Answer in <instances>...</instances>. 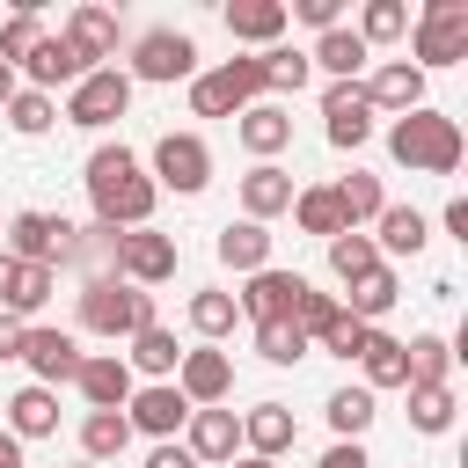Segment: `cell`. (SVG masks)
I'll use <instances>...</instances> for the list:
<instances>
[{
	"instance_id": "1",
	"label": "cell",
	"mask_w": 468,
	"mask_h": 468,
	"mask_svg": "<svg viewBox=\"0 0 468 468\" xmlns=\"http://www.w3.org/2000/svg\"><path fill=\"white\" fill-rule=\"evenodd\" d=\"M88 205H95V219L102 227H117V234H132V227H154V205H161V190H154V176H146V161L117 139V146H95L88 154Z\"/></svg>"
},
{
	"instance_id": "2",
	"label": "cell",
	"mask_w": 468,
	"mask_h": 468,
	"mask_svg": "<svg viewBox=\"0 0 468 468\" xmlns=\"http://www.w3.org/2000/svg\"><path fill=\"white\" fill-rule=\"evenodd\" d=\"M388 154H395L410 176H453V168H461V124L424 102V110H410V117L388 124Z\"/></svg>"
},
{
	"instance_id": "3",
	"label": "cell",
	"mask_w": 468,
	"mask_h": 468,
	"mask_svg": "<svg viewBox=\"0 0 468 468\" xmlns=\"http://www.w3.org/2000/svg\"><path fill=\"white\" fill-rule=\"evenodd\" d=\"M146 322H161V307H154V292H139V285H124V278H80V329L88 336H139Z\"/></svg>"
},
{
	"instance_id": "4",
	"label": "cell",
	"mask_w": 468,
	"mask_h": 468,
	"mask_svg": "<svg viewBox=\"0 0 468 468\" xmlns=\"http://www.w3.org/2000/svg\"><path fill=\"white\" fill-rule=\"evenodd\" d=\"M468 58V0H424V15L410 22V66L439 73Z\"/></svg>"
},
{
	"instance_id": "5",
	"label": "cell",
	"mask_w": 468,
	"mask_h": 468,
	"mask_svg": "<svg viewBox=\"0 0 468 468\" xmlns=\"http://www.w3.org/2000/svg\"><path fill=\"white\" fill-rule=\"evenodd\" d=\"M249 102H263L256 51H249V58H219V66L190 73V110H197V117H241Z\"/></svg>"
},
{
	"instance_id": "6",
	"label": "cell",
	"mask_w": 468,
	"mask_h": 468,
	"mask_svg": "<svg viewBox=\"0 0 468 468\" xmlns=\"http://www.w3.org/2000/svg\"><path fill=\"white\" fill-rule=\"evenodd\" d=\"M132 110V73L124 66H95V73H80L73 88H66V124H80V132H102V124H117Z\"/></svg>"
},
{
	"instance_id": "7",
	"label": "cell",
	"mask_w": 468,
	"mask_h": 468,
	"mask_svg": "<svg viewBox=\"0 0 468 468\" xmlns=\"http://www.w3.org/2000/svg\"><path fill=\"white\" fill-rule=\"evenodd\" d=\"M146 168H154V190L197 197V190L212 183V146H205L197 132H161V139H154V154H146Z\"/></svg>"
},
{
	"instance_id": "8",
	"label": "cell",
	"mask_w": 468,
	"mask_h": 468,
	"mask_svg": "<svg viewBox=\"0 0 468 468\" xmlns=\"http://www.w3.org/2000/svg\"><path fill=\"white\" fill-rule=\"evenodd\" d=\"M0 249H7L15 263H51V271H66L73 219H58V212H7V227H0Z\"/></svg>"
},
{
	"instance_id": "9",
	"label": "cell",
	"mask_w": 468,
	"mask_h": 468,
	"mask_svg": "<svg viewBox=\"0 0 468 468\" xmlns=\"http://www.w3.org/2000/svg\"><path fill=\"white\" fill-rule=\"evenodd\" d=\"M176 263H183V256H176V234H161V227H132V234H117V263H110V278L154 292V285L176 278Z\"/></svg>"
},
{
	"instance_id": "10",
	"label": "cell",
	"mask_w": 468,
	"mask_h": 468,
	"mask_svg": "<svg viewBox=\"0 0 468 468\" xmlns=\"http://www.w3.org/2000/svg\"><path fill=\"white\" fill-rule=\"evenodd\" d=\"M132 88L146 80V88H168V80H190L197 73V44L183 37V29H139V44H132Z\"/></svg>"
},
{
	"instance_id": "11",
	"label": "cell",
	"mask_w": 468,
	"mask_h": 468,
	"mask_svg": "<svg viewBox=\"0 0 468 468\" xmlns=\"http://www.w3.org/2000/svg\"><path fill=\"white\" fill-rule=\"evenodd\" d=\"M322 117H329V124H322L329 146H336V154H358V146L373 139V117H380V110L366 102V80H329V88H322Z\"/></svg>"
},
{
	"instance_id": "12",
	"label": "cell",
	"mask_w": 468,
	"mask_h": 468,
	"mask_svg": "<svg viewBox=\"0 0 468 468\" xmlns=\"http://www.w3.org/2000/svg\"><path fill=\"white\" fill-rule=\"evenodd\" d=\"M176 395H183L190 410H219V402L234 395V358L212 351V344L183 351V366H176Z\"/></svg>"
},
{
	"instance_id": "13",
	"label": "cell",
	"mask_w": 468,
	"mask_h": 468,
	"mask_svg": "<svg viewBox=\"0 0 468 468\" xmlns=\"http://www.w3.org/2000/svg\"><path fill=\"white\" fill-rule=\"evenodd\" d=\"M124 424H132V439L146 431V439L161 446V439H176V431L190 424V402L176 395V380H146V388H132V402H124Z\"/></svg>"
},
{
	"instance_id": "14",
	"label": "cell",
	"mask_w": 468,
	"mask_h": 468,
	"mask_svg": "<svg viewBox=\"0 0 468 468\" xmlns=\"http://www.w3.org/2000/svg\"><path fill=\"white\" fill-rule=\"evenodd\" d=\"M80 358H88V351H80V336H73V329H37V322H29V336H22V366L37 373V388L73 380V373H80Z\"/></svg>"
},
{
	"instance_id": "15",
	"label": "cell",
	"mask_w": 468,
	"mask_h": 468,
	"mask_svg": "<svg viewBox=\"0 0 468 468\" xmlns=\"http://www.w3.org/2000/svg\"><path fill=\"white\" fill-rule=\"evenodd\" d=\"M183 453H190L197 468H227V461L241 453V417H234V410H190Z\"/></svg>"
},
{
	"instance_id": "16",
	"label": "cell",
	"mask_w": 468,
	"mask_h": 468,
	"mask_svg": "<svg viewBox=\"0 0 468 468\" xmlns=\"http://www.w3.org/2000/svg\"><path fill=\"white\" fill-rule=\"evenodd\" d=\"M300 292H307V278H300V271H278V263H271V271H256V278H249V285L234 292V307H241L249 322H285Z\"/></svg>"
},
{
	"instance_id": "17",
	"label": "cell",
	"mask_w": 468,
	"mask_h": 468,
	"mask_svg": "<svg viewBox=\"0 0 468 468\" xmlns=\"http://www.w3.org/2000/svg\"><path fill=\"white\" fill-rule=\"evenodd\" d=\"M15 73H29V88L58 95V88H73V80H80V73H95V66H88V58H80L66 37H51V29H44V37H37V51H29Z\"/></svg>"
},
{
	"instance_id": "18",
	"label": "cell",
	"mask_w": 468,
	"mask_h": 468,
	"mask_svg": "<svg viewBox=\"0 0 468 468\" xmlns=\"http://www.w3.org/2000/svg\"><path fill=\"white\" fill-rule=\"evenodd\" d=\"M366 102L388 110V117H410V110H424V73H417L410 58H380V66L366 73Z\"/></svg>"
},
{
	"instance_id": "19",
	"label": "cell",
	"mask_w": 468,
	"mask_h": 468,
	"mask_svg": "<svg viewBox=\"0 0 468 468\" xmlns=\"http://www.w3.org/2000/svg\"><path fill=\"white\" fill-rule=\"evenodd\" d=\"M73 388L88 395V410H124L139 380H132V366H124L117 351H88V358H80V373H73Z\"/></svg>"
},
{
	"instance_id": "20",
	"label": "cell",
	"mask_w": 468,
	"mask_h": 468,
	"mask_svg": "<svg viewBox=\"0 0 468 468\" xmlns=\"http://www.w3.org/2000/svg\"><path fill=\"white\" fill-rule=\"evenodd\" d=\"M0 431H7V439H22V446H29V439H51V431H58V395H51V388H37V380H29V388H15V395L0 402Z\"/></svg>"
},
{
	"instance_id": "21",
	"label": "cell",
	"mask_w": 468,
	"mask_h": 468,
	"mask_svg": "<svg viewBox=\"0 0 468 468\" xmlns=\"http://www.w3.org/2000/svg\"><path fill=\"white\" fill-rule=\"evenodd\" d=\"M292 446H300V424H292L285 402H256V410H241V453L278 461V453H292Z\"/></svg>"
},
{
	"instance_id": "22",
	"label": "cell",
	"mask_w": 468,
	"mask_h": 468,
	"mask_svg": "<svg viewBox=\"0 0 468 468\" xmlns=\"http://www.w3.org/2000/svg\"><path fill=\"white\" fill-rule=\"evenodd\" d=\"M234 139H241L256 161H278V154L292 146V110H285V102H249V110L234 117Z\"/></svg>"
},
{
	"instance_id": "23",
	"label": "cell",
	"mask_w": 468,
	"mask_h": 468,
	"mask_svg": "<svg viewBox=\"0 0 468 468\" xmlns=\"http://www.w3.org/2000/svg\"><path fill=\"white\" fill-rule=\"evenodd\" d=\"M292 176L278 168V161H256L249 176H241V219H256V227H271L278 212H292Z\"/></svg>"
},
{
	"instance_id": "24",
	"label": "cell",
	"mask_w": 468,
	"mask_h": 468,
	"mask_svg": "<svg viewBox=\"0 0 468 468\" xmlns=\"http://www.w3.org/2000/svg\"><path fill=\"white\" fill-rule=\"evenodd\" d=\"M285 0H227V37L234 44H256V51H271V44H285Z\"/></svg>"
},
{
	"instance_id": "25",
	"label": "cell",
	"mask_w": 468,
	"mask_h": 468,
	"mask_svg": "<svg viewBox=\"0 0 468 468\" xmlns=\"http://www.w3.org/2000/svg\"><path fill=\"white\" fill-rule=\"evenodd\" d=\"M88 66H102V58H117V15L110 7H95V0H80V7H66V29H58Z\"/></svg>"
},
{
	"instance_id": "26",
	"label": "cell",
	"mask_w": 468,
	"mask_h": 468,
	"mask_svg": "<svg viewBox=\"0 0 468 468\" xmlns=\"http://www.w3.org/2000/svg\"><path fill=\"white\" fill-rule=\"evenodd\" d=\"M132 351H117L124 366H132V380L146 373V380H176V366H183V344H176V329L168 322H146L139 336H124Z\"/></svg>"
},
{
	"instance_id": "27",
	"label": "cell",
	"mask_w": 468,
	"mask_h": 468,
	"mask_svg": "<svg viewBox=\"0 0 468 468\" xmlns=\"http://www.w3.org/2000/svg\"><path fill=\"white\" fill-rule=\"evenodd\" d=\"M424 241H431V219H424L417 205H380V219H373L380 263H388V256H424Z\"/></svg>"
},
{
	"instance_id": "28",
	"label": "cell",
	"mask_w": 468,
	"mask_h": 468,
	"mask_svg": "<svg viewBox=\"0 0 468 468\" xmlns=\"http://www.w3.org/2000/svg\"><path fill=\"white\" fill-rule=\"evenodd\" d=\"M212 249H219V263H227V271H241V278L271 271V227H256V219H227Z\"/></svg>"
},
{
	"instance_id": "29",
	"label": "cell",
	"mask_w": 468,
	"mask_h": 468,
	"mask_svg": "<svg viewBox=\"0 0 468 468\" xmlns=\"http://www.w3.org/2000/svg\"><path fill=\"white\" fill-rule=\"evenodd\" d=\"M395 300H402V285H395V271H388V263H373L366 278H351V285H344V300H336V307H344L351 322H366V329H380V314H388Z\"/></svg>"
},
{
	"instance_id": "30",
	"label": "cell",
	"mask_w": 468,
	"mask_h": 468,
	"mask_svg": "<svg viewBox=\"0 0 468 468\" xmlns=\"http://www.w3.org/2000/svg\"><path fill=\"white\" fill-rule=\"evenodd\" d=\"M329 190H336V212H344V227H351V234H366V227L380 219V205H388V190H380V176H366V168H351V176H336Z\"/></svg>"
},
{
	"instance_id": "31",
	"label": "cell",
	"mask_w": 468,
	"mask_h": 468,
	"mask_svg": "<svg viewBox=\"0 0 468 468\" xmlns=\"http://www.w3.org/2000/svg\"><path fill=\"white\" fill-rule=\"evenodd\" d=\"M366 58H373V51H366L351 29H322V37L307 44V66H322L329 80H358V73H366Z\"/></svg>"
},
{
	"instance_id": "32",
	"label": "cell",
	"mask_w": 468,
	"mask_h": 468,
	"mask_svg": "<svg viewBox=\"0 0 468 468\" xmlns=\"http://www.w3.org/2000/svg\"><path fill=\"white\" fill-rule=\"evenodd\" d=\"M292 227H300V234H314V241H336V234H351V227H344V212H336V190H329V183H307V190H292Z\"/></svg>"
},
{
	"instance_id": "33",
	"label": "cell",
	"mask_w": 468,
	"mask_h": 468,
	"mask_svg": "<svg viewBox=\"0 0 468 468\" xmlns=\"http://www.w3.org/2000/svg\"><path fill=\"white\" fill-rule=\"evenodd\" d=\"M51 292H58V271H51V263H15V271H7V292H0V307H7L15 322H29V314H37Z\"/></svg>"
},
{
	"instance_id": "34",
	"label": "cell",
	"mask_w": 468,
	"mask_h": 468,
	"mask_svg": "<svg viewBox=\"0 0 468 468\" xmlns=\"http://www.w3.org/2000/svg\"><path fill=\"white\" fill-rule=\"evenodd\" d=\"M358 366H366V395H380V388H410V358H402V336H388V329H373V336H366Z\"/></svg>"
},
{
	"instance_id": "35",
	"label": "cell",
	"mask_w": 468,
	"mask_h": 468,
	"mask_svg": "<svg viewBox=\"0 0 468 468\" xmlns=\"http://www.w3.org/2000/svg\"><path fill=\"white\" fill-rule=\"evenodd\" d=\"M124 446H132L124 410H88V417H80V461H95V468H102V461H117Z\"/></svg>"
},
{
	"instance_id": "36",
	"label": "cell",
	"mask_w": 468,
	"mask_h": 468,
	"mask_svg": "<svg viewBox=\"0 0 468 468\" xmlns=\"http://www.w3.org/2000/svg\"><path fill=\"white\" fill-rule=\"evenodd\" d=\"M256 73H263V95L278 102V95H300L307 88V51H292V44H271V51H256Z\"/></svg>"
},
{
	"instance_id": "37",
	"label": "cell",
	"mask_w": 468,
	"mask_h": 468,
	"mask_svg": "<svg viewBox=\"0 0 468 468\" xmlns=\"http://www.w3.org/2000/svg\"><path fill=\"white\" fill-rule=\"evenodd\" d=\"M183 314H190V329H197L205 344H219V336H234V322H241V307H234V292H219V285H197Z\"/></svg>"
},
{
	"instance_id": "38",
	"label": "cell",
	"mask_w": 468,
	"mask_h": 468,
	"mask_svg": "<svg viewBox=\"0 0 468 468\" xmlns=\"http://www.w3.org/2000/svg\"><path fill=\"white\" fill-rule=\"evenodd\" d=\"M402 358H410V388H439V380L453 373V344H446L439 329H417V336L402 344Z\"/></svg>"
},
{
	"instance_id": "39",
	"label": "cell",
	"mask_w": 468,
	"mask_h": 468,
	"mask_svg": "<svg viewBox=\"0 0 468 468\" xmlns=\"http://www.w3.org/2000/svg\"><path fill=\"white\" fill-rule=\"evenodd\" d=\"M66 263H73V271H88V278H110V263H117V227H102V219L73 227V249H66Z\"/></svg>"
},
{
	"instance_id": "40",
	"label": "cell",
	"mask_w": 468,
	"mask_h": 468,
	"mask_svg": "<svg viewBox=\"0 0 468 468\" xmlns=\"http://www.w3.org/2000/svg\"><path fill=\"white\" fill-rule=\"evenodd\" d=\"M351 37L373 51V44H395V37H410V7L402 0H366L358 7V22H351Z\"/></svg>"
},
{
	"instance_id": "41",
	"label": "cell",
	"mask_w": 468,
	"mask_h": 468,
	"mask_svg": "<svg viewBox=\"0 0 468 468\" xmlns=\"http://www.w3.org/2000/svg\"><path fill=\"white\" fill-rule=\"evenodd\" d=\"M453 380H439V388H410V431H424V439H439V431H453Z\"/></svg>"
},
{
	"instance_id": "42",
	"label": "cell",
	"mask_w": 468,
	"mask_h": 468,
	"mask_svg": "<svg viewBox=\"0 0 468 468\" xmlns=\"http://www.w3.org/2000/svg\"><path fill=\"white\" fill-rule=\"evenodd\" d=\"M0 117H7L22 139H44V132L58 124V95H44V88H15V102H7Z\"/></svg>"
},
{
	"instance_id": "43",
	"label": "cell",
	"mask_w": 468,
	"mask_h": 468,
	"mask_svg": "<svg viewBox=\"0 0 468 468\" xmlns=\"http://www.w3.org/2000/svg\"><path fill=\"white\" fill-rule=\"evenodd\" d=\"M322 410H329V431H336V439H366V431H373V417H380L366 388H336Z\"/></svg>"
},
{
	"instance_id": "44",
	"label": "cell",
	"mask_w": 468,
	"mask_h": 468,
	"mask_svg": "<svg viewBox=\"0 0 468 468\" xmlns=\"http://www.w3.org/2000/svg\"><path fill=\"white\" fill-rule=\"evenodd\" d=\"M37 37H44V15H37V0H22L7 15V29H0V66H22L37 51Z\"/></svg>"
},
{
	"instance_id": "45",
	"label": "cell",
	"mask_w": 468,
	"mask_h": 468,
	"mask_svg": "<svg viewBox=\"0 0 468 468\" xmlns=\"http://www.w3.org/2000/svg\"><path fill=\"white\" fill-rule=\"evenodd\" d=\"M307 351H314V344L292 329V314H285V322H256V358H271V366H300Z\"/></svg>"
},
{
	"instance_id": "46",
	"label": "cell",
	"mask_w": 468,
	"mask_h": 468,
	"mask_svg": "<svg viewBox=\"0 0 468 468\" xmlns=\"http://www.w3.org/2000/svg\"><path fill=\"white\" fill-rule=\"evenodd\" d=\"M380 263V249H373V234H336L329 241V271H336V285H351V278H366Z\"/></svg>"
},
{
	"instance_id": "47",
	"label": "cell",
	"mask_w": 468,
	"mask_h": 468,
	"mask_svg": "<svg viewBox=\"0 0 468 468\" xmlns=\"http://www.w3.org/2000/svg\"><path fill=\"white\" fill-rule=\"evenodd\" d=\"M329 322H336V292H314V285H307V292L292 300V329H300V336L314 344V336H322Z\"/></svg>"
},
{
	"instance_id": "48",
	"label": "cell",
	"mask_w": 468,
	"mask_h": 468,
	"mask_svg": "<svg viewBox=\"0 0 468 468\" xmlns=\"http://www.w3.org/2000/svg\"><path fill=\"white\" fill-rule=\"evenodd\" d=\"M366 336H373V329H366V322H351V314L336 307V322L314 336V351H329V358H358V351H366Z\"/></svg>"
},
{
	"instance_id": "49",
	"label": "cell",
	"mask_w": 468,
	"mask_h": 468,
	"mask_svg": "<svg viewBox=\"0 0 468 468\" xmlns=\"http://www.w3.org/2000/svg\"><path fill=\"white\" fill-rule=\"evenodd\" d=\"M285 22H307L314 37L322 29H344V0H285Z\"/></svg>"
},
{
	"instance_id": "50",
	"label": "cell",
	"mask_w": 468,
	"mask_h": 468,
	"mask_svg": "<svg viewBox=\"0 0 468 468\" xmlns=\"http://www.w3.org/2000/svg\"><path fill=\"white\" fill-rule=\"evenodd\" d=\"M314 468H373V453H366L358 439H336V446H329V453H322Z\"/></svg>"
},
{
	"instance_id": "51",
	"label": "cell",
	"mask_w": 468,
	"mask_h": 468,
	"mask_svg": "<svg viewBox=\"0 0 468 468\" xmlns=\"http://www.w3.org/2000/svg\"><path fill=\"white\" fill-rule=\"evenodd\" d=\"M22 336H29V322H15V314L0 307V366H7V358H22Z\"/></svg>"
},
{
	"instance_id": "52",
	"label": "cell",
	"mask_w": 468,
	"mask_h": 468,
	"mask_svg": "<svg viewBox=\"0 0 468 468\" xmlns=\"http://www.w3.org/2000/svg\"><path fill=\"white\" fill-rule=\"evenodd\" d=\"M146 468H197V461L183 453V439H161V446L146 453Z\"/></svg>"
},
{
	"instance_id": "53",
	"label": "cell",
	"mask_w": 468,
	"mask_h": 468,
	"mask_svg": "<svg viewBox=\"0 0 468 468\" xmlns=\"http://www.w3.org/2000/svg\"><path fill=\"white\" fill-rule=\"evenodd\" d=\"M439 227H446L453 241H468V197H446V212H439Z\"/></svg>"
},
{
	"instance_id": "54",
	"label": "cell",
	"mask_w": 468,
	"mask_h": 468,
	"mask_svg": "<svg viewBox=\"0 0 468 468\" xmlns=\"http://www.w3.org/2000/svg\"><path fill=\"white\" fill-rule=\"evenodd\" d=\"M0 468H29L22 461V439H7V431H0Z\"/></svg>"
},
{
	"instance_id": "55",
	"label": "cell",
	"mask_w": 468,
	"mask_h": 468,
	"mask_svg": "<svg viewBox=\"0 0 468 468\" xmlns=\"http://www.w3.org/2000/svg\"><path fill=\"white\" fill-rule=\"evenodd\" d=\"M15 88H22V73H15V66H0V110L15 102Z\"/></svg>"
},
{
	"instance_id": "56",
	"label": "cell",
	"mask_w": 468,
	"mask_h": 468,
	"mask_svg": "<svg viewBox=\"0 0 468 468\" xmlns=\"http://www.w3.org/2000/svg\"><path fill=\"white\" fill-rule=\"evenodd\" d=\"M227 468H278V461H256V453H234Z\"/></svg>"
},
{
	"instance_id": "57",
	"label": "cell",
	"mask_w": 468,
	"mask_h": 468,
	"mask_svg": "<svg viewBox=\"0 0 468 468\" xmlns=\"http://www.w3.org/2000/svg\"><path fill=\"white\" fill-rule=\"evenodd\" d=\"M7 271H15V256H7V249H0V292H7Z\"/></svg>"
},
{
	"instance_id": "58",
	"label": "cell",
	"mask_w": 468,
	"mask_h": 468,
	"mask_svg": "<svg viewBox=\"0 0 468 468\" xmlns=\"http://www.w3.org/2000/svg\"><path fill=\"white\" fill-rule=\"evenodd\" d=\"M73 468H95V461H73Z\"/></svg>"
},
{
	"instance_id": "59",
	"label": "cell",
	"mask_w": 468,
	"mask_h": 468,
	"mask_svg": "<svg viewBox=\"0 0 468 468\" xmlns=\"http://www.w3.org/2000/svg\"><path fill=\"white\" fill-rule=\"evenodd\" d=\"M0 227H7V219H0Z\"/></svg>"
}]
</instances>
